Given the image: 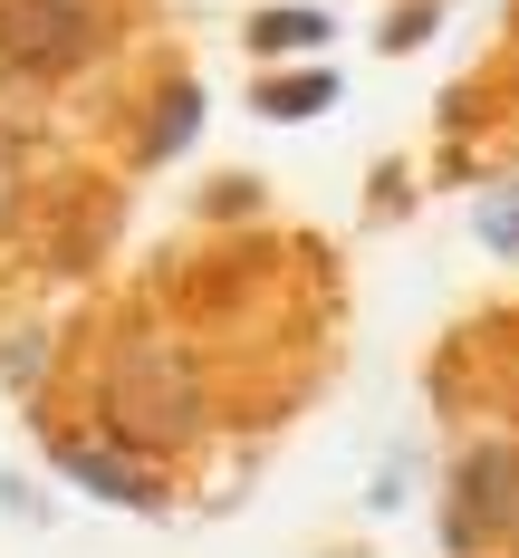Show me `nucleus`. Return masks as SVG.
I'll list each match as a JSON object with an SVG mask.
<instances>
[{
  "instance_id": "nucleus-11",
  "label": "nucleus",
  "mask_w": 519,
  "mask_h": 558,
  "mask_svg": "<svg viewBox=\"0 0 519 558\" xmlns=\"http://www.w3.org/2000/svg\"><path fill=\"white\" fill-rule=\"evenodd\" d=\"M10 203H20V173L0 165V222H10Z\"/></svg>"
},
{
  "instance_id": "nucleus-12",
  "label": "nucleus",
  "mask_w": 519,
  "mask_h": 558,
  "mask_svg": "<svg viewBox=\"0 0 519 558\" xmlns=\"http://www.w3.org/2000/svg\"><path fill=\"white\" fill-rule=\"evenodd\" d=\"M0 501H10V510H39L29 492H20V482H10V472H0Z\"/></svg>"
},
{
  "instance_id": "nucleus-3",
  "label": "nucleus",
  "mask_w": 519,
  "mask_h": 558,
  "mask_svg": "<svg viewBox=\"0 0 519 558\" xmlns=\"http://www.w3.org/2000/svg\"><path fill=\"white\" fill-rule=\"evenodd\" d=\"M471 539H519V444H481L453 472V549Z\"/></svg>"
},
{
  "instance_id": "nucleus-6",
  "label": "nucleus",
  "mask_w": 519,
  "mask_h": 558,
  "mask_svg": "<svg viewBox=\"0 0 519 558\" xmlns=\"http://www.w3.org/2000/svg\"><path fill=\"white\" fill-rule=\"evenodd\" d=\"M250 49H328V10H260Z\"/></svg>"
},
{
  "instance_id": "nucleus-7",
  "label": "nucleus",
  "mask_w": 519,
  "mask_h": 558,
  "mask_svg": "<svg viewBox=\"0 0 519 558\" xmlns=\"http://www.w3.org/2000/svg\"><path fill=\"white\" fill-rule=\"evenodd\" d=\"M193 116H202V87H173L164 107H155V125H145V155H183L193 145Z\"/></svg>"
},
{
  "instance_id": "nucleus-1",
  "label": "nucleus",
  "mask_w": 519,
  "mask_h": 558,
  "mask_svg": "<svg viewBox=\"0 0 519 558\" xmlns=\"http://www.w3.org/2000/svg\"><path fill=\"white\" fill-rule=\"evenodd\" d=\"M107 434L125 452H173L202 434V366L164 347V337H135V347H115L107 366Z\"/></svg>"
},
{
  "instance_id": "nucleus-2",
  "label": "nucleus",
  "mask_w": 519,
  "mask_h": 558,
  "mask_svg": "<svg viewBox=\"0 0 519 558\" xmlns=\"http://www.w3.org/2000/svg\"><path fill=\"white\" fill-rule=\"evenodd\" d=\"M97 49V20L77 0H0V58L29 68V77H58Z\"/></svg>"
},
{
  "instance_id": "nucleus-8",
  "label": "nucleus",
  "mask_w": 519,
  "mask_h": 558,
  "mask_svg": "<svg viewBox=\"0 0 519 558\" xmlns=\"http://www.w3.org/2000/svg\"><path fill=\"white\" fill-rule=\"evenodd\" d=\"M481 241H491V251H519V193L481 203Z\"/></svg>"
},
{
  "instance_id": "nucleus-9",
  "label": "nucleus",
  "mask_w": 519,
  "mask_h": 558,
  "mask_svg": "<svg viewBox=\"0 0 519 558\" xmlns=\"http://www.w3.org/2000/svg\"><path fill=\"white\" fill-rule=\"evenodd\" d=\"M39 356H49V337L29 328L20 347H10V356H0V376H10V386H39Z\"/></svg>"
},
{
  "instance_id": "nucleus-5",
  "label": "nucleus",
  "mask_w": 519,
  "mask_h": 558,
  "mask_svg": "<svg viewBox=\"0 0 519 558\" xmlns=\"http://www.w3.org/2000/svg\"><path fill=\"white\" fill-rule=\"evenodd\" d=\"M318 107H337V77L328 68H298V77H270L260 87V116H318Z\"/></svg>"
},
{
  "instance_id": "nucleus-4",
  "label": "nucleus",
  "mask_w": 519,
  "mask_h": 558,
  "mask_svg": "<svg viewBox=\"0 0 519 558\" xmlns=\"http://www.w3.org/2000/svg\"><path fill=\"white\" fill-rule=\"evenodd\" d=\"M58 472H67V482H87V492H107V501H125V510H164V482H155L145 462L107 452V444H77V434H58Z\"/></svg>"
},
{
  "instance_id": "nucleus-10",
  "label": "nucleus",
  "mask_w": 519,
  "mask_h": 558,
  "mask_svg": "<svg viewBox=\"0 0 519 558\" xmlns=\"http://www.w3.org/2000/svg\"><path fill=\"white\" fill-rule=\"evenodd\" d=\"M433 20H443V0H413V10H404V20H385V49H413V39H423V29H433Z\"/></svg>"
}]
</instances>
